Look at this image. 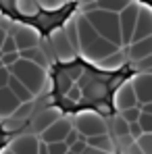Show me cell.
Masks as SVG:
<instances>
[{"instance_id": "11", "label": "cell", "mask_w": 152, "mask_h": 154, "mask_svg": "<svg viewBox=\"0 0 152 154\" xmlns=\"http://www.w3.org/2000/svg\"><path fill=\"white\" fill-rule=\"evenodd\" d=\"M48 154H67L69 152V144L67 142H54V144H46Z\"/></svg>"}, {"instance_id": "5", "label": "cell", "mask_w": 152, "mask_h": 154, "mask_svg": "<svg viewBox=\"0 0 152 154\" xmlns=\"http://www.w3.org/2000/svg\"><path fill=\"white\" fill-rule=\"evenodd\" d=\"M58 110H60V108L52 106V108H42V110H38L36 115H31V127H33V133L40 135L46 127H50L56 119H60Z\"/></svg>"}, {"instance_id": "12", "label": "cell", "mask_w": 152, "mask_h": 154, "mask_svg": "<svg viewBox=\"0 0 152 154\" xmlns=\"http://www.w3.org/2000/svg\"><path fill=\"white\" fill-rule=\"evenodd\" d=\"M38 4H40V8H48V11H58V8H63V0H36Z\"/></svg>"}, {"instance_id": "3", "label": "cell", "mask_w": 152, "mask_h": 154, "mask_svg": "<svg viewBox=\"0 0 152 154\" xmlns=\"http://www.w3.org/2000/svg\"><path fill=\"white\" fill-rule=\"evenodd\" d=\"M8 33L15 38L19 52L27 50V48H36V46H40V35H38V31H36V29H31L29 25L15 23V25L11 27V31H8Z\"/></svg>"}, {"instance_id": "2", "label": "cell", "mask_w": 152, "mask_h": 154, "mask_svg": "<svg viewBox=\"0 0 152 154\" xmlns=\"http://www.w3.org/2000/svg\"><path fill=\"white\" fill-rule=\"evenodd\" d=\"M75 129V125L69 121V119H56L54 123H52L50 127H46L38 137L44 142V144H54V142H65L67 140V135L71 133Z\"/></svg>"}, {"instance_id": "8", "label": "cell", "mask_w": 152, "mask_h": 154, "mask_svg": "<svg viewBox=\"0 0 152 154\" xmlns=\"http://www.w3.org/2000/svg\"><path fill=\"white\" fill-rule=\"evenodd\" d=\"M15 8H17V13H21L25 17H40L42 15L40 13L42 8L36 0H15Z\"/></svg>"}, {"instance_id": "18", "label": "cell", "mask_w": 152, "mask_h": 154, "mask_svg": "<svg viewBox=\"0 0 152 154\" xmlns=\"http://www.w3.org/2000/svg\"><path fill=\"white\" fill-rule=\"evenodd\" d=\"M0 21H2V15H0Z\"/></svg>"}, {"instance_id": "9", "label": "cell", "mask_w": 152, "mask_h": 154, "mask_svg": "<svg viewBox=\"0 0 152 154\" xmlns=\"http://www.w3.org/2000/svg\"><path fill=\"white\" fill-rule=\"evenodd\" d=\"M21 58H27V60H33V63H38L40 67H48V58H46V54L44 50L40 48V46H36V48H27V50H21Z\"/></svg>"}, {"instance_id": "4", "label": "cell", "mask_w": 152, "mask_h": 154, "mask_svg": "<svg viewBox=\"0 0 152 154\" xmlns=\"http://www.w3.org/2000/svg\"><path fill=\"white\" fill-rule=\"evenodd\" d=\"M40 146L42 142L36 133H21L8 144V148L15 154H40Z\"/></svg>"}, {"instance_id": "7", "label": "cell", "mask_w": 152, "mask_h": 154, "mask_svg": "<svg viewBox=\"0 0 152 154\" xmlns=\"http://www.w3.org/2000/svg\"><path fill=\"white\" fill-rule=\"evenodd\" d=\"M8 88H11V92L19 98V102H21V104H23V102H33V100H36V96L29 92V88H25L17 77L11 75V79H8Z\"/></svg>"}, {"instance_id": "6", "label": "cell", "mask_w": 152, "mask_h": 154, "mask_svg": "<svg viewBox=\"0 0 152 154\" xmlns=\"http://www.w3.org/2000/svg\"><path fill=\"white\" fill-rule=\"evenodd\" d=\"M19 106H21L19 98L11 92L8 85L0 90V121H8V119L17 112Z\"/></svg>"}, {"instance_id": "16", "label": "cell", "mask_w": 152, "mask_h": 154, "mask_svg": "<svg viewBox=\"0 0 152 154\" xmlns=\"http://www.w3.org/2000/svg\"><path fill=\"white\" fill-rule=\"evenodd\" d=\"M0 154H15L11 148H4V150H0Z\"/></svg>"}, {"instance_id": "17", "label": "cell", "mask_w": 152, "mask_h": 154, "mask_svg": "<svg viewBox=\"0 0 152 154\" xmlns=\"http://www.w3.org/2000/svg\"><path fill=\"white\" fill-rule=\"evenodd\" d=\"M0 67H4V65H2V56H0Z\"/></svg>"}, {"instance_id": "15", "label": "cell", "mask_w": 152, "mask_h": 154, "mask_svg": "<svg viewBox=\"0 0 152 154\" xmlns=\"http://www.w3.org/2000/svg\"><path fill=\"white\" fill-rule=\"evenodd\" d=\"M6 35H8V29L0 23V48H2V42H4V38H6Z\"/></svg>"}, {"instance_id": "14", "label": "cell", "mask_w": 152, "mask_h": 154, "mask_svg": "<svg viewBox=\"0 0 152 154\" xmlns=\"http://www.w3.org/2000/svg\"><path fill=\"white\" fill-rule=\"evenodd\" d=\"M8 79H11V71L6 67H0V90L8 85Z\"/></svg>"}, {"instance_id": "13", "label": "cell", "mask_w": 152, "mask_h": 154, "mask_svg": "<svg viewBox=\"0 0 152 154\" xmlns=\"http://www.w3.org/2000/svg\"><path fill=\"white\" fill-rule=\"evenodd\" d=\"M0 56H2V65H4V67H11V65H15V63L21 58L19 52H8V54H0Z\"/></svg>"}, {"instance_id": "10", "label": "cell", "mask_w": 152, "mask_h": 154, "mask_svg": "<svg viewBox=\"0 0 152 154\" xmlns=\"http://www.w3.org/2000/svg\"><path fill=\"white\" fill-rule=\"evenodd\" d=\"M8 52H19V48H17V42H15V38H13L11 33L4 38L2 48H0V54H8Z\"/></svg>"}, {"instance_id": "1", "label": "cell", "mask_w": 152, "mask_h": 154, "mask_svg": "<svg viewBox=\"0 0 152 154\" xmlns=\"http://www.w3.org/2000/svg\"><path fill=\"white\" fill-rule=\"evenodd\" d=\"M11 71V75L17 77L25 88H29V92L33 96H40L48 83V71L46 67H40L38 63L33 60H27V58H19L15 65L6 67Z\"/></svg>"}]
</instances>
